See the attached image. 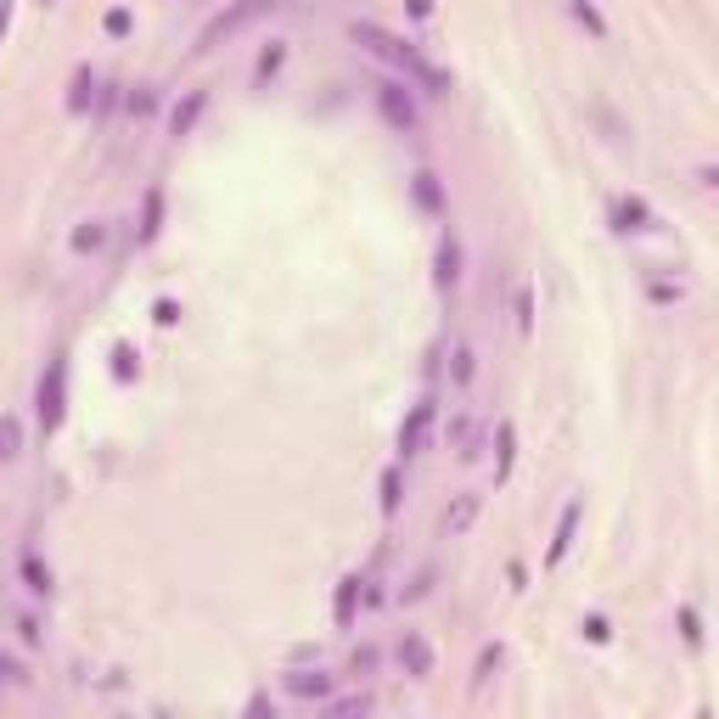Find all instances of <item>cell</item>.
Listing matches in <instances>:
<instances>
[{"label": "cell", "mask_w": 719, "mask_h": 719, "mask_svg": "<svg viewBox=\"0 0 719 719\" xmlns=\"http://www.w3.org/2000/svg\"><path fill=\"white\" fill-rule=\"evenodd\" d=\"M349 669H354V674H371V669H377V652H371V646H360Z\"/></svg>", "instance_id": "obj_30"}, {"label": "cell", "mask_w": 719, "mask_h": 719, "mask_svg": "<svg viewBox=\"0 0 719 719\" xmlns=\"http://www.w3.org/2000/svg\"><path fill=\"white\" fill-rule=\"evenodd\" d=\"M281 62H287V51H281V46H270L265 56H258V79H270V74L281 68Z\"/></svg>", "instance_id": "obj_26"}, {"label": "cell", "mask_w": 719, "mask_h": 719, "mask_svg": "<svg viewBox=\"0 0 719 719\" xmlns=\"http://www.w3.org/2000/svg\"><path fill=\"white\" fill-rule=\"evenodd\" d=\"M197 118H203V90H191L186 102L169 113V136H191V124H197Z\"/></svg>", "instance_id": "obj_10"}, {"label": "cell", "mask_w": 719, "mask_h": 719, "mask_svg": "<svg viewBox=\"0 0 719 719\" xmlns=\"http://www.w3.org/2000/svg\"><path fill=\"white\" fill-rule=\"evenodd\" d=\"M472 517H478V495H461V501H455V511L444 517V529H450V534H467Z\"/></svg>", "instance_id": "obj_17"}, {"label": "cell", "mask_w": 719, "mask_h": 719, "mask_svg": "<svg viewBox=\"0 0 719 719\" xmlns=\"http://www.w3.org/2000/svg\"><path fill=\"white\" fill-rule=\"evenodd\" d=\"M23 455V428H17V416H0V461H17Z\"/></svg>", "instance_id": "obj_15"}, {"label": "cell", "mask_w": 719, "mask_h": 719, "mask_svg": "<svg viewBox=\"0 0 719 719\" xmlns=\"http://www.w3.org/2000/svg\"><path fill=\"white\" fill-rule=\"evenodd\" d=\"M400 511V467H388L382 472V517H394Z\"/></svg>", "instance_id": "obj_21"}, {"label": "cell", "mask_w": 719, "mask_h": 719, "mask_svg": "<svg viewBox=\"0 0 719 719\" xmlns=\"http://www.w3.org/2000/svg\"><path fill=\"white\" fill-rule=\"evenodd\" d=\"M680 635H685V641H703V630H697V613H692V607L680 613Z\"/></svg>", "instance_id": "obj_31"}, {"label": "cell", "mask_w": 719, "mask_h": 719, "mask_svg": "<svg viewBox=\"0 0 719 719\" xmlns=\"http://www.w3.org/2000/svg\"><path fill=\"white\" fill-rule=\"evenodd\" d=\"M377 113H382L388 129H400V136H410V129H416V102H410V90L400 79H382L377 85Z\"/></svg>", "instance_id": "obj_4"}, {"label": "cell", "mask_w": 719, "mask_h": 719, "mask_svg": "<svg viewBox=\"0 0 719 719\" xmlns=\"http://www.w3.org/2000/svg\"><path fill=\"white\" fill-rule=\"evenodd\" d=\"M152 107H157V96H152V90H147V85H141V90H136V96H129V113H136V118H147V113H152Z\"/></svg>", "instance_id": "obj_27"}, {"label": "cell", "mask_w": 719, "mask_h": 719, "mask_svg": "<svg viewBox=\"0 0 719 719\" xmlns=\"http://www.w3.org/2000/svg\"><path fill=\"white\" fill-rule=\"evenodd\" d=\"M455 281H461V242L444 237L439 242V287H455Z\"/></svg>", "instance_id": "obj_12"}, {"label": "cell", "mask_w": 719, "mask_h": 719, "mask_svg": "<svg viewBox=\"0 0 719 719\" xmlns=\"http://www.w3.org/2000/svg\"><path fill=\"white\" fill-rule=\"evenodd\" d=\"M157 231H163V186H152L141 203V242H157Z\"/></svg>", "instance_id": "obj_11"}, {"label": "cell", "mask_w": 719, "mask_h": 719, "mask_svg": "<svg viewBox=\"0 0 719 719\" xmlns=\"http://www.w3.org/2000/svg\"><path fill=\"white\" fill-rule=\"evenodd\" d=\"M6 17H12V0H0V35H6Z\"/></svg>", "instance_id": "obj_36"}, {"label": "cell", "mask_w": 719, "mask_h": 719, "mask_svg": "<svg viewBox=\"0 0 719 719\" xmlns=\"http://www.w3.org/2000/svg\"><path fill=\"white\" fill-rule=\"evenodd\" d=\"M113 377H118V382L136 377V349H129V343H118V349H113Z\"/></svg>", "instance_id": "obj_22"}, {"label": "cell", "mask_w": 719, "mask_h": 719, "mask_svg": "<svg viewBox=\"0 0 719 719\" xmlns=\"http://www.w3.org/2000/svg\"><path fill=\"white\" fill-rule=\"evenodd\" d=\"M495 669H501V646H489V652H483V658H478V674H472V680L483 685V680H489V674H495Z\"/></svg>", "instance_id": "obj_28"}, {"label": "cell", "mask_w": 719, "mask_h": 719, "mask_svg": "<svg viewBox=\"0 0 719 719\" xmlns=\"http://www.w3.org/2000/svg\"><path fill=\"white\" fill-rule=\"evenodd\" d=\"M433 416H439V405L433 400H421L410 416H405V428H400V455L410 461V455H421L428 450V433H433Z\"/></svg>", "instance_id": "obj_5"}, {"label": "cell", "mask_w": 719, "mask_h": 719, "mask_svg": "<svg viewBox=\"0 0 719 719\" xmlns=\"http://www.w3.org/2000/svg\"><path fill=\"white\" fill-rule=\"evenodd\" d=\"M410 12H416V17H428V12H433V0H410Z\"/></svg>", "instance_id": "obj_35"}, {"label": "cell", "mask_w": 719, "mask_h": 719, "mask_svg": "<svg viewBox=\"0 0 719 719\" xmlns=\"http://www.w3.org/2000/svg\"><path fill=\"white\" fill-rule=\"evenodd\" d=\"M573 529H579V501H568V506H562V522H557V540H551L545 562H562V557H568V545H573Z\"/></svg>", "instance_id": "obj_9"}, {"label": "cell", "mask_w": 719, "mask_h": 719, "mask_svg": "<svg viewBox=\"0 0 719 719\" xmlns=\"http://www.w3.org/2000/svg\"><path fill=\"white\" fill-rule=\"evenodd\" d=\"M23 584H28L35 596H51V568L35 557V551H23Z\"/></svg>", "instance_id": "obj_14"}, {"label": "cell", "mask_w": 719, "mask_h": 719, "mask_svg": "<svg viewBox=\"0 0 719 719\" xmlns=\"http://www.w3.org/2000/svg\"><path fill=\"white\" fill-rule=\"evenodd\" d=\"M354 46H366V51L382 56V62H400V68H405L421 90H428V96H450V74L433 68V62H421L416 46H405V40H394V35H382L377 23H354Z\"/></svg>", "instance_id": "obj_1"}, {"label": "cell", "mask_w": 719, "mask_h": 719, "mask_svg": "<svg viewBox=\"0 0 719 719\" xmlns=\"http://www.w3.org/2000/svg\"><path fill=\"white\" fill-rule=\"evenodd\" d=\"M360 596H366V579H360V573H349V579L338 584V602H332V613H338V624H343V630L354 624V607H360Z\"/></svg>", "instance_id": "obj_8"}, {"label": "cell", "mask_w": 719, "mask_h": 719, "mask_svg": "<svg viewBox=\"0 0 719 719\" xmlns=\"http://www.w3.org/2000/svg\"><path fill=\"white\" fill-rule=\"evenodd\" d=\"M90 102H96V74H90V68H79V74H74V96H68V107H74V113H85Z\"/></svg>", "instance_id": "obj_18"}, {"label": "cell", "mask_w": 719, "mask_h": 719, "mask_svg": "<svg viewBox=\"0 0 719 719\" xmlns=\"http://www.w3.org/2000/svg\"><path fill=\"white\" fill-rule=\"evenodd\" d=\"M573 17H579L584 28H591V35H596V40H607V17H602V12L591 6V0H573Z\"/></svg>", "instance_id": "obj_20"}, {"label": "cell", "mask_w": 719, "mask_h": 719, "mask_svg": "<svg viewBox=\"0 0 719 719\" xmlns=\"http://www.w3.org/2000/svg\"><path fill=\"white\" fill-rule=\"evenodd\" d=\"M62 410H68V360L51 354V366L40 377V428L56 433L62 428Z\"/></svg>", "instance_id": "obj_3"}, {"label": "cell", "mask_w": 719, "mask_h": 719, "mask_svg": "<svg viewBox=\"0 0 719 719\" xmlns=\"http://www.w3.org/2000/svg\"><path fill=\"white\" fill-rule=\"evenodd\" d=\"M511 444H517V433H511V421H501V467H495L501 478L511 472Z\"/></svg>", "instance_id": "obj_24"}, {"label": "cell", "mask_w": 719, "mask_h": 719, "mask_svg": "<svg viewBox=\"0 0 719 719\" xmlns=\"http://www.w3.org/2000/svg\"><path fill=\"white\" fill-rule=\"evenodd\" d=\"M400 663H405L410 680H428V674H433V646L421 641L416 630H405V641H400Z\"/></svg>", "instance_id": "obj_6"}, {"label": "cell", "mask_w": 719, "mask_h": 719, "mask_svg": "<svg viewBox=\"0 0 719 719\" xmlns=\"http://www.w3.org/2000/svg\"><path fill=\"white\" fill-rule=\"evenodd\" d=\"M529 326H534V299H529V287H522L517 292V332H529Z\"/></svg>", "instance_id": "obj_25"}, {"label": "cell", "mask_w": 719, "mask_h": 719, "mask_svg": "<svg viewBox=\"0 0 719 719\" xmlns=\"http://www.w3.org/2000/svg\"><path fill=\"white\" fill-rule=\"evenodd\" d=\"M416 203H421V208H428V214H439V208H444V191H439V175H428V169H421V175H416Z\"/></svg>", "instance_id": "obj_16"}, {"label": "cell", "mask_w": 719, "mask_h": 719, "mask_svg": "<svg viewBox=\"0 0 719 719\" xmlns=\"http://www.w3.org/2000/svg\"><path fill=\"white\" fill-rule=\"evenodd\" d=\"M107 35H129V12H107Z\"/></svg>", "instance_id": "obj_33"}, {"label": "cell", "mask_w": 719, "mask_h": 719, "mask_svg": "<svg viewBox=\"0 0 719 719\" xmlns=\"http://www.w3.org/2000/svg\"><path fill=\"white\" fill-rule=\"evenodd\" d=\"M0 680H6V685H17V680H23V669H17L12 658H0Z\"/></svg>", "instance_id": "obj_34"}, {"label": "cell", "mask_w": 719, "mask_h": 719, "mask_svg": "<svg viewBox=\"0 0 719 719\" xmlns=\"http://www.w3.org/2000/svg\"><path fill=\"white\" fill-rule=\"evenodd\" d=\"M276 12V0H231L208 28H203V40H197V51H208V46H219V40H231V35H242V28H253L258 17H270Z\"/></svg>", "instance_id": "obj_2"}, {"label": "cell", "mask_w": 719, "mask_h": 719, "mask_svg": "<svg viewBox=\"0 0 719 719\" xmlns=\"http://www.w3.org/2000/svg\"><path fill=\"white\" fill-rule=\"evenodd\" d=\"M455 382H472V349H455Z\"/></svg>", "instance_id": "obj_29"}, {"label": "cell", "mask_w": 719, "mask_h": 719, "mask_svg": "<svg viewBox=\"0 0 719 719\" xmlns=\"http://www.w3.org/2000/svg\"><path fill=\"white\" fill-rule=\"evenodd\" d=\"M584 635H591V641H607L613 630H607V618H584Z\"/></svg>", "instance_id": "obj_32"}, {"label": "cell", "mask_w": 719, "mask_h": 719, "mask_svg": "<svg viewBox=\"0 0 719 719\" xmlns=\"http://www.w3.org/2000/svg\"><path fill=\"white\" fill-rule=\"evenodd\" d=\"M613 219H618V231H646V225H652V214H646L641 197H624V203L613 208Z\"/></svg>", "instance_id": "obj_13"}, {"label": "cell", "mask_w": 719, "mask_h": 719, "mask_svg": "<svg viewBox=\"0 0 719 719\" xmlns=\"http://www.w3.org/2000/svg\"><path fill=\"white\" fill-rule=\"evenodd\" d=\"M371 708V697L360 692V697H338V703H326V714H366Z\"/></svg>", "instance_id": "obj_23"}, {"label": "cell", "mask_w": 719, "mask_h": 719, "mask_svg": "<svg viewBox=\"0 0 719 719\" xmlns=\"http://www.w3.org/2000/svg\"><path fill=\"white\" fill-rule=\"evenodd\" d=\"M287 692L292 697H332V674H326V669H292Z\"/></svg>", "instance_id": "obj_7"}, {"label": "cell", "mask_w": 719, "mask_h": 719, "mask_svg": "<svg viewBox=\"0 0 719 719\" xmlns=\"http://www.w3.org/2000/svg\"><path fill=\"white\" fill-rule=\"evenodd\" d=\"M102 242H107V225H102V219H90V225H79V231H74V248H79V253H96Z\"/></svg>", "instance_id": "obj_19"}]
</instances>
